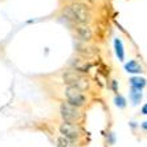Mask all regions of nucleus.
Returning a JSON list of instances; mask_svg holds the SVG:
<instances>
[{
  "instance_id": "f257e3e1",
  "label": "nucleus",
  "mask_w": 147,
  "mask_h": 147,
  "mask_svg": "<svg viewBox=\"0 0 147 147\" xmlns=\"http://www.w3.org/2000/svg\"><path fill=\"white\" fill-rule=\"evenodd\" d=\"M64 16L69 20L74 21L77 24H86L90 20L92 13H90L89 8L81 3H73L69 4L68 7L64 9Z\"/></svg>"
},
{
  "instance_id": "f03ea898",
  "label": "nucleus",
  "mask_w": 147,
  "mask_h": 147,
  "mask_svg": "<svg viewBox=\"0 0 147 147\" xmlns=\"http://www.w3.org/2000/svg\"><path fill=\"white\" fill-rule=\"evenodd\" d=\"M62 80H64V82H65L68 86L78 88V89H81V90H85L89 88V80H88V77L84 76L82 73L74 70V69L64 73Z\"/></svg>"
},
{
  "instance_id": "7ed1b4c3",
  "label": "nucleus",
  "mask_w": 147,
  "mask_h": 147,
  "mask_svg": "<svg viewBox=\"0 0 147 147\" xmlns=\"http://www.w3.org/2000/svg\"><path fill=\"white\" fill-rule=\"evenodd\" d=\"M65 97L69 105H72L77 109L84 106L86 102V96L84 94V90L78 89V88H73V86H68L65 89Z\"/></svg>"
},
{
  "instance_id": "20e7f679",
  "label": "nucleus",
  "mask_w": 147,
  "mask_h": 147,
  "mask_svg": "<svg viewBox=\"0 0 147 147\" xmlns=\"http://www.w3.org/2000/svg\"><path fill=\"white\" fill-rule=\"evenodd\" d=\"M60 114H61L64 122H69V123H73L81 118L80 110L77 109V107L72 106V105H69L68 102L61 103V106H60Z\"/></svg>"
},
{
  "instance_id": "39448f33",
  "label": "nucleus",
  "mask_w": 147,
  "mask_h": 147,
  "mask_svg": "<svg viewBox=\"0 0 147 147\" xmlns=\"http://www.w3.org/2000/svg\"><path fill=\"white\" fill-rule=\"evenodd\" d=\"M60 133H61V137L66 138V139H69V140L77 139V138L80 137V129L76 123H69V122L61 123Z\"/></svg>"
},
{
  "instance_id": "423d86ee",
  "label": "nucleus",
  "mask_w": 147,
  "mask_h": 147,
  "mask_svg": "<svg viewBox=\"0 0 147 147\" xmlns=\"http://www.w3.org/2000/svg\"><path fill=\"white\" fill-rule=\"evenodd\" d=\"M77 34L82 41H90L93 37V32L86 24H78L77 27Z\"/></svg>"
},
{
  "instance_id": "0eeeda50",
  "label": "nucleus",
  "mask_w": 147,
  "mask_h": 147,
  "mask_svg": "<svg viewBox=\"0 0 147 147\" xmlns=\"http://www.w3.org/2000/svg\"><path fill=\"white\" fill-rule=\"evenodd\" d=\"M129 81H130L131 88L135 89V90H142L144 86L147 85V80L144 78V77H139V76H137V77H131Z\"/></svg>"
},
{
  "instance_id": "6e6552de",
  "label": "nucleus",
  "mask_w": 147,
  "mask_h": 147,
  "mask_svg": "<svg viewBox=\"0 0 147 147\" xmlns=\"http://www.w3.org/2000/svg\"><path fill=\"white\" fill-rule=\"evenodd\" d=\"M125 69H126L127 73H134V74H138V73L142 72V65H140L138 61L135 60H131L125 65Z\"/></svg>"
},
{
  "instance_id": "1a4fd4ad",
  "label": "nucleus",
  "mask_w": 147,
  "mask_h": 147,
  "mask_svg": "<svg viewBox=\"0 0 147 147\" xmlns=\"http://www.w3.org/2000/svg\"><path fill=\"white\" fill-rule=\"evenodd\" d=\"M73 68H74V70H77V72H80V73H86L88 69H89V64L86 62V60H80V58H77V60L73 61Z\"/></svg>"
},
{
  "instance_id": "9d476101",
  "label": "nucleus",
  "mask_w": 147,
  "mask_h": 147,
  "mask_svg": "<svg viewBox=\"0 0 147 147\" xmlns=\"http://www.w3.org/2000/svg\"><path fill=\"white\" fill-rule=\"evenodd\" d=\"M77 51H78L82 56H85V57H90V56L94 55V51H93L92 47L85 45V44H77Z\"/></svg>"
},
{
  "instance_id": "9b49d317",
  "label": "nucleus",
  "mask_w": 147,
  "mask_h": 147,
  "mask_svg": "<svg viewBox=\"0 0 147 147\" xmlns=\"http://www.w3.org/2000/svg\"><path fill=\"white\" fill-rule=\"evenodd\" d=\"M114 48H115L117 57L119 58L121 61H123V58H125V51H123L122 41H121L119 38H115V41H114Z\"/></svg>"
},
{
  "instance_id": "f8f14e48",
  "label": "nucleus",
  "mask_w": 147,
  "mask_h": 147,
  "mask_svg": "<svg viewBox=\"0 0 147 147\" xmlns=\"http://www.w3.org/2000/svg\"><path fill=\"white\" fill-rule=\"evenodd\" d=\"M142 97H143V93H142V90L131 89V92H130V99H131V102H133L134 105H138V103L142 101Z\"/></svg>"
},
{
  "instance_id": "ddd939ff",
  "label": "nucleus",
  "mask_w": 147,
  "mask_h": 147,
  "mask_svg": "<svg viewBox=\"0 0 147 147\" xmlns=\"http://www.w3.org/2000/svg\"><path fill=\"white\" fill-rule=\"evenodd\" d=\"M114 102H115V105L118 107H121V109H123V107L126 106V99L123 98L122 96H119V94H118V96H115V98H114Z\"/></svg>"
},
{
  "instance_id": "4468645a",
  "label": "nucleus",
  "mask_w": 147,
  "mask_h": 147,
  "mask_svg": "<svg viewBox=\"0 0 147 147\" xmlns=\"http://www.w3.org/2000/svg\"><path fill=\"white\" fill-rule=\"evenodd\" d=\"M57 143H58V147H72V146H70V140L66 139V138H64V137L58 138Z\"/></svg>"
},
{
  "instance_id": "2eb2a0df",
  "label": "nucleus",
  "mask_w": 147,
  "mask_h": 147,
  "mask_svg": "<svg viewBox=\"0 0 147 147\" xmlns=\"http://www.w3.org/2000/svg\"><path fill=\"white\" fill-rule=\"evenodd\" d=\"M142 114L147 115V103H144L143 106H142Z\"/></svg>"
},
{
  "instance_id": "dca6fc26",
  "label": "nucleus",
  "mask_w": 147,
  "mask_h": 147,
  "mask_svg": "<svg viewBox=\"0 0 147 147\" xmlns=\"http://www.w3.org/2000/svg\"><path fill=\"white\" fill-rule=\"evenodd\" d=\"M142 129L147 131V121H146V122H143V123H142Z\"/></svg>"
},
{
  "instance_id": "f3484780",
  "label": "nucleus",
  "mask_w": 147,
  "mask_h": 147,
  "mask_svg": "<svg viewBox=\"0 0 147 147\" xmlns=\"http://www.w3.org/2000/svg\"><path fill=\"white\" fill-rule=\"evenodd\" d=\"M113 89L117 90V82H115V81H113Z\"/></svg>"
}]
</instances>
